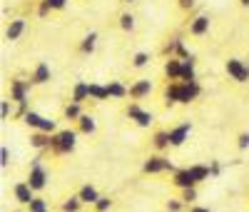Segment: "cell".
I'll return each mask as SVG.
<instances>
[{"label": "cell", "mask_w": 249, "mask_h": 212, "mask_svg": "<svg viewBox=\"0 0 249 212\" xmlns=\"http://www.w3.org/2000/svg\"><path fill=\"white\" fill-rule=\"evenodd\" d=\"M75 145H77V130H60L53 135V145H50V150L55 155H68L75 150Z\"/></svg>", "instance_id": "1"}, {"label": "cell", "mask_w": 249, "mask_h": 212, "mask_svg": "<svg viewBox=\"0 0 249 212\" xmlns=\"http://www.w3.org/2000/svg\"><path fill=\"white\" fill-rule=\"evenodd\" d=\"M35 193H43V190L48 187V170L43 167V157H35L33 165H30V173H28V180H25Z\"/></svg>", "instance_id": "2"}, {"label": "cell", "mask_w": 249, "mask_h": 212, "mask_svg": "<svg viewBox=\"0 0 249 212\" xmlns=\"http://www.w3.org/2000/svg\"><path fill=\"white\" fill-rule=\"evenodd\" d=\"M142 170L147 175H160V173H177L175 170V165H172V160L170 157H164V155H150L147 160H144V165H142Z\"/></svg>", "instance_id": "3"}, {"label": "cell", "mask_w": 249, "mask_h": 212, "mask_svg": "<svg viewBox=\"0 0 249 212\" xmlns=\"http://www.w3.org/2000/svg\"><path fill=\"white\" fill-rule=\"evenodd\" d=\"M224 70L234 82H249V65L239 58H230L224 62Z\"/></svg>", "instance_id": "4"}, {"label": "cell", "mask_w": 249, "mask_h": 212, "mask_svg": "<svg viewBox=\"0 0 249 212\" xmlns=\"http://www.w3.org/2000/svg\"><path fill=\"white\" fill-rule=\"evenodd\" d=\"M127 117H130L137 127H144V130H147V127H152V122H155V115H152L150 110L140 108L137 102H130V105H127Z\"/></svg>", "instance_id": "5"}, {"label": "cell", "mask_w": 249, "mask_h": 212, "mask_svg": "<svg viewBox=\"0 0 249 212\" xmlns=\"http://www.w3.org/2000/svg\"><path fill=\"white\" fill-rule=\"evenodd\" d=\"M33 80H10V100H15L18 105H23V102H28V97H30V90H33Z\"/></svg>", "instance_id": "6"}, {"label": "cell", "mask_w": 249, "mask_h": 212, "mask_svg": "<svg viewBox=\"0 0 249 212\" xmlns=\"http://www.w3.org/2000/svg\"><path fill=\"white\" fill-rule=\"evenodd\" d=\"M190 133H192V122H182L177 127L170 130V145L172 147H182L187 140H190Z\"/></svg>", "instance_id": "7"}, {"label": "cell", "mask_w": 249, "mask_h": 212, "mask_svg": "<svg viewBox=\"0 0 249 212\" xmlns=\"http://www.w3.org/2000/svg\"><path fill=\"white\" fill-rule=\"evenodd\" d=\"M13 197L18 200V205H25V207H28L37 195H35V190H33L28 182H18V185L13 187Z\"/></svg>", "instance_id": "8"}, {"label": "cell", "mask_w": 249, "mask_h": 212, "mask_svg": "<svg viewBox=\"0 0 249 212\" xmlns=\"http://www.w3.org/2000/svg\"><path fill=\"white\" fill-rule=\"evenodd\" d=\"M210 25H212V20H210V15H195L192 20H190V35H195V38H199V35H207L210 33Z\"/></svg>", "instance_id": "9"}, {"label": "cell", "mask_w": 249, "mask_h": 212, "mask_svg": "<svg viewBox=\"0 0 249 212\" xmlns=\"http://www.w3.org/2000/svg\"><path fill=\"white\" fill-rule=\"evenodd\" d=\"M199 95H202L199 80H195V82H182V100H179V105H190V102H195Z\"/></svg>", "instance_id": "10"}, {"label": "cell", "mask_w": 249, "mask_h": 212, "mask_svg": "<svg viewBox=\"0 0 249 212\" xmlns=\"http://www.w3.org/2000/svg\"><path fill=\"white\" fill-rule=\"evenodd\" d=\"M172 185H175V187H179V190L197 187V182H195V177H192V173H190V167H182V170H177V173L172 175Z\"/></svg>", "instance_id": "11"}, {"label": "cell", "mask_w": 249, "mask_h": 212, "mask_svg": "<svg viewBox=\"0 0 249 212\" xmlns=\"http://www.w3.org/2000/svg\"><path fill=\"white\" fill-rule=\"evenodd\" d=\"M150 93H152V80H147V77L135 80V82L130 85V97H132V100H142V97H147Z\"/></svg>", "instance_id": "12"}, {"label": "cell", "mask_w": 249, "mask_h": 212, "mask_svg": "<svg viewBox=\"0 0 249 212\" xmlns=\"http://www.w3.org/2000/svg\"><path fill=\"white\" fill-rule=\"evenodd\" d=\"M25 28H28L25 18H15V20H10V23H8V28H5V40H10V42L20 40V35L25 33Z\"/></svg>", "instance_id": "13"}, {"label": "cell", "mask_w": 249, "mask_h": 212, "mask_svg": "<svg viewBox=\"0 0 249 212\" xmlns=\"http://www.w3.org/2000/svg\"><path fill=\"white\" fill-rule=\"evenodd\" d=\"M179 100H182V82L175 80V82H170L167 88H164V105L172 108V105H177Z\"/></svg>", "instance_id": "14"}, {"label": "cell", "mask_w": 249, "mask_h": 212, "mask_svg": "<svg viewBox=\"0 0 249 212\" xmlns=\"http://www.w3.org/2000/svg\"><path fill=\"white\" fill-rule=\"evenodd\" d=\"M85 100H90V82H85V80H77V82L72 85V97H70V102L82 105Z\"/></svg>", "instance_id": "15"}, {"label": "cell", "mask_w": 249, "mask_h": 212, "mask_svg": "<svg viewBox=\"0 0 249 212\" xmlns=\"http://www.w3.org/2000/svg\"><path fill=\"white\" fill-rule=\"evenodd\" d=\"M107 93H110V100H124V97H130V88H127V85H122L120 80H110L107 82Z\"/></svg>", "instance_id": "16"}, {"label": "cell", "mask_w": 249, "mask_h": 212, "mask_svg": "<svg viewBox=\"0 0 249 212\" xmlns=\"http://www.w3.org/2000/svg\"><path fill=\"white\" fill-rule=\"evenodd\" d=\"M50 65H48V62H37V65H35V70H33V82L35 85H45V82H50Z\"/></svg>", "instance_id": "17"}, {"label": "cell", "mask_w": 249, "mask_h": 212, "mask_svg": "<svg viewBox=\"0 0 249 212\" xmlns=\"http://www.w3.org/2000/svg\"><path fill=\"white\" fill-rule=\"evenodd\" d=\"M164 75H167L172 82L182 77V60L179 58H167V62H164Z\"/></svg>", "instance_id": "18"}, {"label": "cell", "mask_w": 249, "mask_h": 212, "mask_svg": "<svg viewBox=\"0 0 249 212\" xmlns=\"http://www.w3.org/2000/svg\"><path fill=\"white\" fill-rule=\"evenodd\" d=\"M77 195H80L82 205H95V202H97V200L102 197V195L97 193V187H95V185H82Z\"/></svg>", "instance_id": "19"}, {"label": "cell", "mask_w": 249, "mask_h": 212, "mask_svg": "<svg viewBox=\"0 0 249 212\" xmlns=\"http://www.w3.org/2000/svg\"><path fill=\"white\" fill-rule=\"evenodd\" d=\"M30 145L35 150H50L53 145V135H45V133H33L30 135Z\"/></svg>", "instance_id": "20"}, {"label": "cell", "mask_w": 249, "mask_h": 212, "mask_svg": "<svg viewBox=\"0 0 249 212\" xmlns=\"http://www.w3.org/2000/svg\"><path fill=\"white\" fill-rule=\"evenodd\" d=\"M97 130V120L92 117V115H82L80 120H77V133H82V135H92Z\"/></svg>", "instance_id": "21"}, {"label": "cell", "mask_w": 249, "mask_h": 212, "mask_svg": "<svg viewBox=\"0 0 249 212\" xmlns=\"http://www.w3.org/2000/svg\"><path fill=\"white\" fill-rule=\"evenodd\" d=\"M197 80V73H195V55L190 60H182V77L179 82H195Z\"/></svg>", "instance_id": "22"}, {"label": "cell", "mask_w": 249, "mask_h": 212, "mask_svg": "<svg viewBox=\"0 0 249 212\" xmlns=\"http://www.w3.org/2000/svg\"><path fill=\"white\" fill-rule=\"evenodd\" d=\"M90 100H95V102H105V100H110L107 85H100V82H90Z\"/></svg>", "instance_id": "23"}, {"label": "cell", "mask_w": 249, "mask_h": 212, "mask_svg": "<svg viewBox=\"0 0 249 212\" xmlns=\"http://www.w3.org/2000/svg\"><path fill=\"white\" fill-rule=\"evenodd\" d=\"M152 145H155V150H167V147H172L170 145V130H160V133H155L152 135Z\"/></svg>", "instance_id": "24"}, {"label": "cell", "mask_w": 249, "mask_h": 212, "mask_svg": "<svg viewBox=\"0 0 249 212\" xmlns=\"http://www.w3.org/2000/svg\"><path fill=\"white\" fill-rule=\"evenodd\" d=\"M95 45H97V33L92 30V33H88L85 38H82V42H80V53H92L95 50Z\"/></svg>", "instance_id": "25"}, {"label": "cell", "mask_w": 249, "mask_h": 212, "mask_svg": "<svg viewBox=\"0 0 249 212\" xmlns=\"http://www.w3.org/2000/svg\"><path fill=\"white\" fill-rule=\"evenodd\" d=\"M190 173H192L195 182L199 185V182H204L207 177H210V167L207 165H190Z\"/></svg>", "instance_id": "26"}, {"label": "cell", "mask_w": 249, "mask_h": 212, "mask_svg": "<svg viewBox=\"0 0 249 212\" xmlns=\"http://www.w3.org/2000/svg\"><path fill=\"white\" fill-rule=\"evenodd\" d=\"M80 207H82L80 195H70L65 202H62V212H80Z\"/></svg>", "instance_id": "27"}, {"label": "cell", "mask_w": 249, "mask_h": 212, "mask_svg": "<svg viewBox=\"0 0 249 212\" xmlns=\"http://www.w3.org/2000/svg\"><path fill=\"white\" fill-rule=\"evenodd\" d=\"M82 115H85V113H82V108H80L77 102H70L68 108H65V120H75V122H77Z\"/></svg>", "instance_id": "28"}, {"label": "cell", "mask_w": 249, "mask_h": 212, "mask_svg": "<svg viewBox=\"0 0 249 212\" xmlns=\"http://www.w3.org/2000/svg\"><path fill=\"white\" fill-rule=\"evenodd\" d=\"M28 212H50V205L45 197H35L30 205H28Z\"/></svg>", "instance_id": "29"}, {"label": "cell", "mask_w": 249, "mask_h": 212, "mask_svg": "<svg viewBox=\"0 0 249 212\" xmlns=\"http://www.w3.org/2000/svg\"><path fill=\"white\" fill-rule=\"evenodd\" d=\"M23 122H25L28 127H33V130H37V127H40V122H43V115H40V113H35V110H30V113L23 117Z\"/></svg>", "instance_id": "30"}, {"label": "cell", "mask_w": 249, "mask_h": 212, "mask_svg": "<svg viewBox=\"0 0 249 212\" xmlns=\"http://www.w3.org/2000/svg\"><path fill=\"white\" fill-rule=\"evenodd\" d=\"M150 60H152L150 53H135V58H132V68H137V70H140V68H147V65H150Z\"/></svg>", "instance_id": "31"}, {"label": "cell", "mask_w": 249, "mask_h": 212, "mask_svg": "<svg viewBox=\"0 0 249 212\" xmlns=\"http://www.w3.org/2000/svg\"><path fill=\"white\" fill-rule=\"evenodd\" d=\"M35 133H45V135H55V120H50V117H45L43 115V122H40V127Z\"/></svg>", "instance_id": "32"}, {"label": "cell", "mask_w": 249, "mask_h": 212, "mask_svg": "<svg viewBox=\"0 0 249 212\" xmlns=\"http://www.w3.org/2000/svg\"><path fill=\"white\" fill-rule=\"evenodd\" d=\"M120 28L122 30H135V15L132 13H122L120 15Z\"/></svg>", "instance_id": "33"}, {"label": "cell", "mask_w": 249, "mask_h": 212, "mask_svg": "<svg viewBox=\"0 0 249 212\" xmlns=\"http://www.w3.org/2000/svg\"><path fill=\"white\" fill-rule=\"evenodd\" d=\"M184 205H195L197 202V187H190V190H182V197H179Z\"/></svg>", "instance_id": "34"}, {"label": "cell", "mask_w": 249, "mask_h": 212, "mask_svg": "<svg viewBox=\"0 0 249 212\" xmlns=\"http://www.w3.org/2000/svg\"><path fill=\"white\" fill-rule=\"evenodd\" d=\"M110 210H112V200L105 197V195H102V197L95 202V212H110Z\"/></svg>", "instance_id": "35"}, {"label": "cell", "mask_w": 249, "mask_h": 212, "mask_svg": "<svg viewBox=\"0 0 249 212\" xmlns=\"http://www.w3.org/2000/svg\"><path fill=\"white\" fill-rule=\"evenodd\" d=\"M10 115H13V105H10V100H0V117L8 120Z\"/></svg>", "instance_id": "36"}, {"label": "cell", "mask_w": 249, "mask_h": 212, "mask_svg": "<svg viewBox=\"0 0 249 212\" xmlns=\"http://www.w3.org/2000/svg\"><path fill=\"white\" fill-rule=\"evenodd\" d=\"M8 165H10V150H8L5 145H3V147H0V167L5 170Z\"/></svg>", "instance_id": "37"}, {"label": "cell", "mask_w": 249, "mask_h": 212, "mask_svg": "<svg viewBox=\"0 0 249 212\" xmlns=\"http://www.w3.org/2000/svg\"><path fill=\"white\" fill-rule=\"evenodd\" d=\"M237 147L244 153V150H249V133H242L239 137H237Z\"/></svg>", "instance_id": "38"}, {"label": "cell", "mask_w": 249, "mask_h": 212, "mask_svg": "<svg viewBox=\"0 0 249 212\" xmlns=\"http://www.w3.org/2000/svg\"><path fill=\"white\" fill-rule=\"evenodd\" d=\"M45 3L50 5V10H62V8H68V0H45Z\"/></svg>", "instance_id": "39"}, {"label": "cell", "mask_w": 249, "mask_h": 212, "mask_svg": "<svg viewBox=\"0 0 249 212\" xmlns=\"http://www.w3.org/2000/svg\"><path fill=\"white\" fill-rule=\"evenodd\" d=\"M182 207H184L182 200H167V210H170V212H179Z\"/></svg>", "instance_id": "40"}, {"label": "cell", "mask_w": 249, "mask_h": 212, "mask_svg": "<svg viewBox=\"0 0 249 212\" xmlns=\"http://www.w3.org/2000/svg\"><path fill=\"white\" fill-rule=\"evenodd\" d=\"M48 13H50V5L45 3V0H40V8H37V15H40V18H48Z\"/></svg>", "instance_id": "41"}, {"label": "cell", "mask_w": 249, "mask_h": 212, "mask_svg": "<svg viewBox=\"0 0 249 212\" xmlns=\"http://www.w3.org/2000/svg\"><path fill=\"white\" fill-rule=\"evenodd\" d=\"M195 3H197V0H177V5H179L182 10H192Z\"/></svg>", "instance_id": "42"}, {"label": "cell", "mask_w": 249, "mask_h": 212, "mask_svg": "<svg viewBox=\"0 0 249 212\" xmlns=\"http://www.w3.org/2000/svg\"><path fill=\"white\" fill-rule=\"evenodd\" d=\"M219 173H222V165L219 162H212L210 165V177H219Z\"/></svg>", "instance_id": "43"}, {"label": "cell", "mask_w": 249, "mask_h": 212, "mask_svg": "<svg viewBox=\"0 0 249 212\" xmlns=\"http://www.w3.org/2000/svg\"><path fill=\"white\" fill-rule=\"evenodd\" d=\"M190 212H212V210H210V207H202V205H192Z\"/></svg>", "instance_id": "44"}, {"label": "cell", "mask_w": 249, "mask_h": 212, "mask_svg": "<svg viewBox=\"0 0 249 212\" xmlns=\"http://www.w3.org/2000/svg\"><path fill=\"white\" fill-rule=\"evenodd\" d=\"M239 5L242 8H249V0H239Z\"/></svg>", "instance_id": "45"}, {"label": "cell", "mask_w": 249, "mask_h": 212, "mask_svg": "<svg viewBox=\"0 0 249 212\" xmlns=\"http://www.w3.org/2000/svg\"><path fill=\"white\" fill-rule=\"evenodd\" d=\"M122 3H127V5H130V3H137V0H122Z\"/></svg>", "instance_id": "46"}]
</instances>
